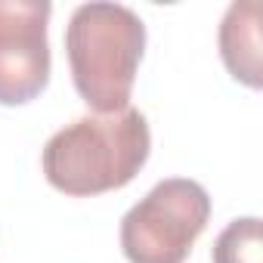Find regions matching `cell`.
I'll list each match as a JSON object with an SVG mask.
<instances>
[{"mask_svg": "<svg viewBox=\"0 0 263 263\" xmlns=\"http://www.w3.org/2000/svg\"><path fill=\"white\" fill-rule=\"evenodd\" d=\"M152 152V130L140 108L115 115H84L47 140L41 167L53 189L90 198L124 189Z\"/></svg>", "mask_w": 263, "mask_h": 263, "instance_id": "obj_1", "label": "cell"}, {"mask_svg": "<svg viewBox=\"0 0 263 263\" xmlns=\"http://www.w3.org/2000/svg\"><path fill=\"white\" fill-rule=\"evenodd\" d=\"M146 50V25L124 4H81L65 28L78 96L96 115L124 111Z\"/></svg>", "mask_w": 263, "mask_h": 263, "instance_id": "obj_2", "label": "cell"}, {"mask_svg": "<svg viewBox=\"0 0 263 263\" xmlns=\"http://www.w3.org/2000/svg\"><path fill=\"white\" fill-rule=\"evenodd\" d=\"M211 220V195L201 183L171 177L152 186L121 220V251L130 263H186Z\"/></svg>", "mask_w": 263, "mask_h": 263, "instance_id": "obj_3", "label": "cell"}, {"mask_svg": "<svg viewBox=\"0 0 263 263\" xmlns=\"http://www.w3.org/2000/svg\"><path fill=\"white\" fill-rule=\"evenodd\" d=\"M47 0H0V105H25L50 84Z\"/></svg>", "mask_w": 263, "mask_h": 263, "instance_id": "obj_4", "label": "cell"}, {"mask_svg": "<svg viewBox=\"0 0 263 263\" xmlns=\"http://www.w3.org/2000/svg\"><path fill=\"white\" fill-rule=\"evenodd\" d=\"M220 56L226 71L251 87L260 90L263 84V59H260V7L254 0L232 4L220 22Z\"/></svg>", "mask_w": 263, "mask_h": 263, "instance_id": "obj_5", "label": "cell"}, {"mask_svg": "<svg viewBox=\"0 0 263 263\" xmlns=\"http://www.w3.org/2000/svg\"><path fill=\"white\" fill-rule=\"evenodd\" d=\"M214 263H263V238L257 217L232 220L214 241Z\"/></svg>", "mask_w": 263, "mask_h": 263, "instance_id": "obj_6", "label": "cell"}]
</instances>
